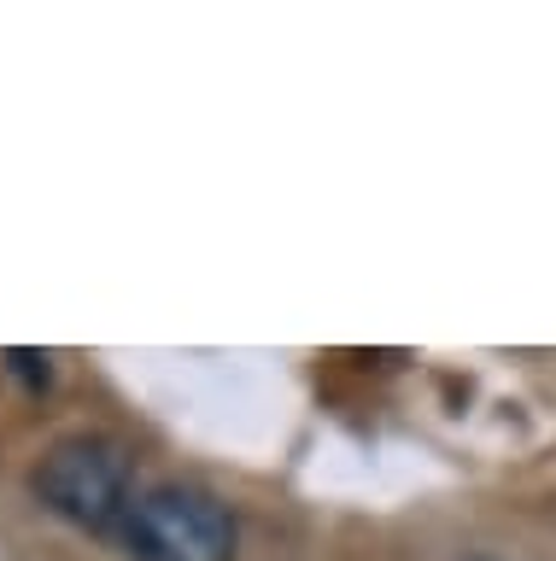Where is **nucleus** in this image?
<instances>
[{
  "label": "nucleus",
  "instance_id": "f257e3e1",
  "mask_svg": "<svg viewBox=\"0 0 556 561\" xmlns=\"http://www.w3.org/2000/svg\"><path fill=\"white\" fill-rule=\"evenodd\" d=\"M36 497L54 508L59 520L82 526V533H124L129 520V456L112 438H59L36 468Z\"/></svg>",
  "mask_w": 556,
  "mask_h": 561
},
{
  "label": "nucleus",
  "instance_id": "f03ea898",
  "mask_svg": "<svg viewBox=\"0 0 556 561\" xmlns=\"http://www.w3.org/2000/svg\"><path fill=\"white\" fill-rule=\"evenodd\" d=\"M124 543L135 561H229L235 520L200 485H152L129 503Z\"/></svg>",
  "mask_w": 556,
  "mask_h": 561
}]
</instances>
